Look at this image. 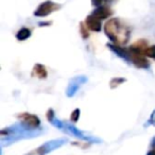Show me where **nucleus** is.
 Returning <instances> with one entry per match:
<instances>
[{"label": "nucleus", "instance_id": "obj_13", "mask_svg": "<svg viewBox=\"0 0 155 155\" xmlns=\"http://www.w3.org/2000/svg\"><path fill=\"white\" fill-rule=\"evenodd\" d=\"M80 33L84 39H86L89 37V29L86 27L85 22H81L80 24Z\"/></svg>", "mask_w": 155, "mask_h": 155}, {"label": "nucleus", "instance_id": "obj_2", "mask_svg": "<svg viewBox=\"0 0 155 155\" xmlns=\"http://www.w3.org/2000/svg\"><path fill=\"white\" fill-rule=\"evenodd\" d=\"M46 117H47V120L49 121L54 127L61 130V131L64 132V133L69 134V135L78 138V139L82 140V141H86V142H89V143H101L102 142V140L100 139V138L88 135V134L81 131L80 129H78L72 122H66V121H63V120H61V119H58L52 108H49V110H47Z\"/></svg>", "mask_w": 155, "mask_h": 155}, {"label": "nucleus", "instance_id": "obj_3", "mask_svg": "<svg viewBox=\"0 0 155 155\" xmlns=\"http://www.w3.org/2000/svg\"><path fill=\"white\" fill-rule=\"evenodd\" d=\"M104 33L113 44L119 46H124L127 44L131 36V31L118 18H112L104 25Z\"/></svg>", "mask_w": 155, "mask_h": 155}, {"label": "nucleus", "instance_id": "obj_12", "mask_svg": "<svg viewBox=\"0 0 155 155\" xmlns=\"http://www.w3.org/2000/svg\"><path fill=\"white\" fill-rule=\"evenodd\" d=\"M80 116H81L80 108H75V110H73L70 115V122H72V123L78 122L79 119H80Z\"/></svg>", "mask_w": 155, "mask_h": 155}, {"label": "nucleus", "instance_id": "obj_19", "mask_svg": "<svg viewBox=\"0 0 155 155\" xmlns=\"http://www.w3.org/2000/svg\"><path fill=\"white\" fill-rule=\"evenodd\" d=\"M116 0H105V2L106 3H113V2H115Z\"/></svg>", "mask_w": 155, "mask_h": 155}, {"label": "nucleus", "instance_id": "obj_15", "mask_svg": "<svg viewBox=\"0 0 155 155\" xmlns=\"http://www.w3.org/2000/svg\"><path fill=\"white\" fill-rule=\"evenodd\" d=\"M144 127H155V110L151 113L150 117L149 119L147 120V122L144 123Z\"/></svg>", "mask_w": 155, "mask_h": 155}, {"label": "nucleus", "instance_id": "obj_14", "mask_svg": "<svg viewBox=\"0 0 155 155\" xmlns=\"http://www.w3.org/2000/svg\"><path fill=\"white\" fill-rule=\"evenodd\" d=\"M125 82V79L124 78H115V79H113V80H110V85L112 88H116V87H118L120 84H122V83Z\"/></svg>", "mask_w": 155, "mask_h": 155}, {"label": "nucleus", "instance_id": "obj_7", "mask_svg": "<svg viewBox=\"0 0 155 155\" xmlns=\"http://www.w3.org/2000/svg\"><path fill=\"white\" fill-rule=\"evenodd\" d=\"M16 117L18 120L26 123L29 127H35V129L41 127V119L36 115L30 114V113H19L18 115H16Z\"/></svg>", "mask_w": 155, "mask_h": 155}, {"label": "nucleus", "instance_id": "obj_6", "mask_svg": "<svg viewBox=\"0 0 155 155\" xmlns=\"http://www.w3.org/2000/svg\"><path fill=\"white\" fill-rule=\"evenodd\" d=\"M60 9L61 5L53 2V1H50V0H47V1L41 3L37 7V9L34 11V16H36V17H46V16L50 15L51 13H53V12L58 11Z\"/></svg>", "mask_w": 155, "mask_h": 155}, {"label": "nucleus", "instance_id": "obj_18", "mask_svg": "<svg viewBox=\"0 0 155 155\" xmlns=\"http://www.w3.org/2000/svg\"><path fill=\"white\" fill-rule=\"evenodd\" d=\"M150 149H155V136L152 138V140H151V143H150Z\"/></svg>", "mask_w": 155, "mask_h": 155}, {"label": "nucleus", "instance_id": "obj_16", "mask_svg": "<svg viewBox=\"0 0 155 155\" xmlns=\"http://www.w3.org/2000/svg\"><path fill=\"white\" fill-rule=\"evenodd\" d=\"M146 55L150 58H153L155 61V45L153 46H149V48L146 51Z\"/></svg>", "mask_w": 155, "mask_h": 155}, {"label": "nucleus", "instance_id": "obj_5", "mask_svg": "<svg viewBox=\"0 0 155 155\" xmlns=\"http://www.w3.org/2000/svg\"><path fill=\"white\" fill-rule=\"evenodd\" d=\"M88 79L85 75H77V77L72 78L69 81L68 85L66 88V96L68 98H72L75 94L79 91V89L81 88V86H83L84 84H86Z\"/></svg>", "mask_w": 155, "mask_h": 155}, {"label": "nucleus", "instance_id": "obj_4", "mask_svg": "<svg viewBox=\"0 0 155 155\" xmlns=\"http://www.w3.org/2000/svg\"><path fill=\"white\" fill-rule=\"evenodd\" d=\"M67 142H68V139H66V138H58V139L50 140V141L45 142L38 148L30 151L25 155H47L53 151L58 150V149L62 148Z\"/></svg>", "mask_w": 155, "mask_h": 155}, {"label": "nucleus", "instance_id": "obj_1", "mask_svg": "<svg viewBox=\"0 0 155 155\" xmlns=\"http://www.w3.org/2000/svg\"><path fill=\"white\" fill-rule=\"evenodd\" d=\"M44 127H31L27 125L26 123L21 122H16L14 124L7 127L0 131V142L1 146H11L14 142L19 141L21 139H29V138L37 137V136L41 135L45 133Z\"/></svg>", "mask_w": 155, "mask_h": 155}, {"label": "nucleus", "instance_id": "obj_9", "mask_svg": "<svg viewBox=\"0 0 155 155\" xmlns=\"http://www.w3.org/2000/svg\"><path fill=\"white\" fill-rule=\"evenodd\" d=\"M91 14L97 18H99L100 20H104L113 15V11L107 5H100V7H97L96 10H94Z\"/></svg>", "mask_w": 155, "mask_h": 155}, {"label": "nucleus", "instance_id": "obj_17", "mask_svg": "<svg viewBox=\"0 0 155 155\" xmlns=\"http://www.w3.org/2000/svg\"><path fill=\"white\" fill-rule=\"evenodd\" d=\"M105 2V0H91V3H93V5H95V7H100V5H102V3Z\"/></svg>", "mask_w": 155, "mask_h": 155}, {"label": "nucleus", "instance_id": "obj_11", "mask_svg": "<svg viewBox=\"0 0 155 155\" xmlns=\"http://www.w3.org/2000/svg\"><path fill=\"white\" fill-rule=\"evenodd\" d=\"M31 35H32V31L29 28L24 27V28L19 29V31L16 33V38L19 41H27L28 38H30Z\"/></svg>", "mask_w": 155, "mask_h": 155}, {"label": "nucleus", "instance_id": "obj_8", "mask_svg": "<svg viewBox=\"0 0 155 155\" xmlns=\"http://www.w3.org/2000/svg\"><path fill=\"white\" fill-rule=\"evenodd\" d=\"M102 20H100L99 18H97L96 16H94L93 14H89L85 19V25L89 29V31H94V32H100L102 29Z\"/></svg>", "mask_w": 155, "mask_h": 155}, {"label": "nucleus", "instance_id": "obj_10", "mask_svg": "<svg viewBox=\"0 0 155 155\" xmlns=\"http://www.w3.org/2000/svg\"><path fill=\"white\" fill-rule=\"evenodd\" d=\"M32 77L37 78L39 80H45V79H47V77H48L47 68H46L43 64L37 63V64L34 65V67H33V69H32Z\"/></svg>", "mask_w": 155, "mask_h": 155}]
</instances>
